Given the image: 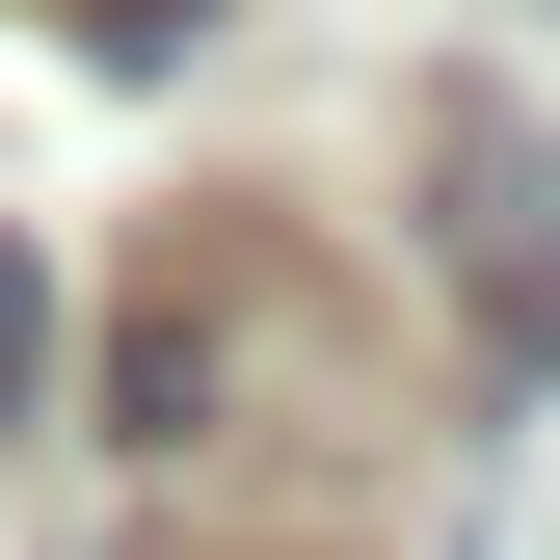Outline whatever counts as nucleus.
<instances>
[{
    "mask_svg": "<svg viewBox=\"0 0 560 560\" xmlns=\"http://www.w3.org/2000/svg\"><path fill=\"white\" fill-rule=\"evenodd\" d=\"M27 374H54V267H27V214H0V428H27Z\"/></svg>",
    "mask_w": 560,
    "mask_h": 560,
    "instance_id": "obj_1",
    "label": "nucleus"
}]
</instances>
